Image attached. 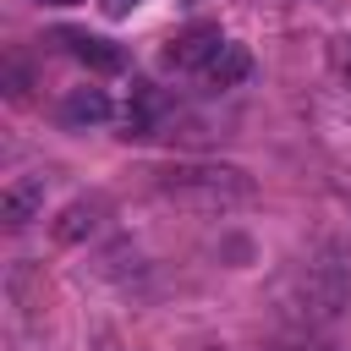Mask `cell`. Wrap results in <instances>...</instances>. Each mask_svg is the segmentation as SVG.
I'll use <instances>...</instances> for the list:
<instances>
[{
  "label": "cell",
  "mask_w": 351,
  "mask_h": 351,
  "mask_svg": "<svg viewBox=\"0 0 351 351\" xmlns=\"http://www.w3.org/2000/svg\"><path fill=\"white\" fill-rule=\"evenodd\" d=\"M154 186H159V197L197 208V214H230L258 197L252 176L241 165H219V159H176V165L154 170Z\"/></svg>",
  "instance_id": "cell-1"
},
{
  "label": "cell",
  "mask_w": 351,
  "mask_h": 351,
  "mask_svg": "<svg viewBox=\"0 0 351 351\" xmlns=\"http://www.w3.org/2000/svg\"><path fill=\"white\" fill-rule=\"evenodd\" d=\"M285 307L296 313V318H313V324H324V318H335L340 307H346V296H351V263H340L335 252H324V258H307L291 280H285Z\"/></svg>",
  "instance_id": "cell-2"
},
{
  "label": "cell",
  "mask_w": 351,
  "mask_h": 351,
  "mask_svg": "<svg viewBox=\"0 0 351 351\" xmlns=\"http://www.w3.org/2000/svg\"><path fill=\"white\" fill-rule=\"evenodd\" d=\"M225 49V33L214 27V22H192V27H181V33H170L165 38V66L170 71H186V77H203L208 71V60Z\"/></svg>",
  "instance_id": "cell-3"
},
{
  "label": "cell",
  "mask_w": 351,
  "mask_h": 351,
  "mask_svg": "<svg viewBox=\"0 0 351 351\" xmlns=\"http://www.w3.org/2000/svg\"><path fill=\"white\" fill-rule=\"evenodd\" d=\"M44 186H49V176H44V170L11 176V181H5V192H0V219H5L11 230H22L27 219H38V208H44Z\"/></svg>",
  "instance_id": "cell-4"
},
{
  "label": "cell",
  "mask_w": 351,
  "mask_h": 351,
  "mask_svg": "<svg viewBox=\"0 0 351 351\" xmlns=\"http://www.w3.org/2000/svg\"><path fill=\"white\" fill-rule=\"evenodd\" d=\"M104 219H110V203H104L99 192H88V197H71V203L55 214V241L77 247V241L99 236V230H104Z\"/></svg>",
  "instance_id": "cell-5"
},
{
  "label": "cell",
  "mask_w": 351,
  "mask_h": 351,
  "mask_svg": "<svg viewBox=\"0 0 351 351\" xmlns=\"http://www.w3.org/2000/svg\"><path fill=\"white\" fill-rule=\"evenodd\" d=\"M60 44H66L88 71H126V49H121V44H110V38H93V33L66 27V33H60Z\"/></svg>",
  "instance_id": "cell-6"
},
{
  "label": "cell",
  "mask_w": 351,
  "mask_h": 351,
  "mask_svg": "<svg viewBox=\"0 0 351 351\" xmlns=\"http://www.w3.org/2000/svg\"><path fill=\"white\" fill-rule=\"evenodd\" d=\"M60 121H66V126H104V121H110V93H104V88H66Z\"/></svg>",
  "instance_id": "cell-7"
},
{
  "label": "cell",
  "mask_w": 351,
  "mask_h": 351,
  "mask_svg": "<svg viewBox=\"0 0 351 351\" xmlns=\"http://www.w3.org/2000/svg\"><path fill=\"white\" fill-rule=\"evenodd\" d=\"M159 110H165L159 88H154V82H132V104H126V137H154Z\"/></svg>",
  "instance_id": "cell-8"
},
{
  "label": "cell",
  "mask_w": 351,
  "mask_h": 351,
  "mask_svg": "<svg viewBox=\"0 0 351 351\" xmlns=\"http://www.w3.org/2000/svg\"><path fill=\"white\" fill-rule=\"evenodd\" d=\"M247 71H252V55H247L241 44H230V38H225V49H219V55L208 60L203 82H208V88H236V82H241Z\"/></svg>",
  "instance_id": "cell-9"
},
{
  "label": "cell",
  "mask_w": 351,
  "mask_h": 351,
  "mask_svg": "<svg viewBox=\"0 0 351 351\" xmlns=\"http://www.w3.org/2000/svg\"><path fill=\"white\" fill-rule=\"evenodd\" d=\"M93 351H126V346H121L110 329H99V335H93Z\"/></svg>",
  "instance_id": "cell-10"
},
{
  "label": "cell",
  "mask_w": 351,
  "mask_h": 351,
  "mask_svg": "<svg viewBox=\"0 0 351 351\" xmlns=\"http://www.w3.org/2000/svg\"><path fill=\"white\" fill-rule=\"evenodd\" d=\"M132 5H137V0H104V11H110V16H126Z\"/></svg>",
  "instance_id": "cell-11"
},
{
  "label": "cell",
  "mask_w": 351,
  "mask_h": 351,
  "mask_svg": "<svg viewBox=\"0 0 351 351\" xmlns=\"http://www.w3.org/2000/svg\"><path fill=\"white\" fill-rule=\"evenodd\" d=\"M49 5H77V0H49Z\"/></svg>",
  "instance_id": "cell-12"
},
{
  "label": "cell",
  "mask_w": 351,
  "mask_h": 351,
  "mask_svg": "<svg viewBox=\"0 0 351 351\" xmlns=\"http://www.w3.org/2000/svg\"><path fill=\"white\" fill-rule=\"evenodd\" d=\"M346 71H351V55H346Z\"/></svg>",
  "instance_id": "cell-13"
}]
</instances>
